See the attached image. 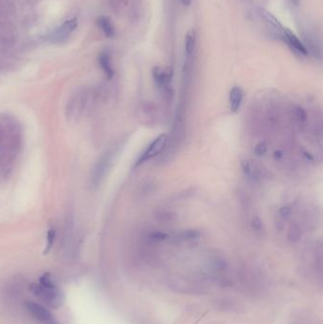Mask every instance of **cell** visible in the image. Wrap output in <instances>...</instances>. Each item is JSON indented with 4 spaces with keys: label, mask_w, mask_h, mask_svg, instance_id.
<instances>
[{
    "label": "cell",
    "mask_w": 323,
    "mask_h": 324,
    "mask_svg": "<svg viewBox=\"0 0 323 324\" xmlns=\"http://www.w3.org/2000/svg\"><path fill=\"white\" fill-rule=\"evenodd\" d=\"M130 0H109L110 8L115 13H121L126 9Z\"/></svg>",
    "instance_id": "obj_15"
},
{
    "label": "cell",
    "mask_w": 323,
    "mask_h": 324,
    "mask_svg": "<svg viewBox=\"0 0 323 324\" xmlns=\"http://www.w3.org/2000/svg\"><path fill=\"white\" fill-rule=\"evenodd\" d=\"M241 166H242L244 173L249 179H251L253 181H257L261 178V170H260L259 166L252 160L245 159L242 161Z\"/></svg>",
    "instance_id": "obj_11"
},
{
    "label": "cell",
    "mask_w": 323,
    "mask_h": 324,
    "mask_svg": "<svg viewBox=\"0 0 323 324\" xmlns=\"http://www.w3.org/2000/svg\"><path fill=\"white\" fill-rule=\"evenodd\" d=\"M180 2H181V4H182L183 6L189 7V6H190L192 0H180Z\"/></svg>",
    "instance_id": "obj_22"
},
{
    "label": "cell",
    "mask_w": 323,
    "mask_h": 324,
    "mask_svg": "<svg viewBox=\"0 0 323 324\" xmlns=\"http://www.w3.org/2000/svg\"><path fill=\"white\" fill-rule=\"evenodd\" d=\"M244 100V91L241 87L234 86L229 92V107L232 112H237Z\"/></svg>",
    "instance_id": "obj_12"
},
{
    "label": "cell",
    "mask_w": 323,
    "mask_h": 324,
    "mask_svg": "<svg viewBox=\"0 0 323 324\" xmlns=\"http://www.w3.org/2000/svg\"><path fill=\"white\" fill-rule=\"evenodd\" d=\"M30 290L36 298L51 308H58L63 304V294L49 274H44L38 284H33L30 286Z\"/></svg>",
    "instance_id": "obj_2"
},
{
    "label": "cell",
    "mask_w": 323,
    "mask_h": 324,
    "mask_svg": "<svg viewBox=\"0 0 323 324\" xmlns=\"http://www.w3.org/2000/svg\"><path fill=\"white\" fill-rule=\"evenodd\" d=\"M267 151V146L265 142H260L256 145L255 149H254V152H255L256 154L258 156H261V155H264L265 153H266Z\"/></svg>",
    "instance_id": "obj_19"
},
{
    "label": "cell",
    "mask_w": 323,
    "mask_h": 324,
    "mask_svg": "<svg viewBox=\"0 0 323 324\" xmlns=\"http://www.w3.org/2000/svg\"><path fill=\"white\" fill-rule=\"evenodd\" d=\"M96 101V92L89 88H82L74 93L68 100L66 109L70 121L76 122L83 119L91 110Z\"/></svg>",
    "instance_id": "obj_1"
},
{
    "label": "cell",
    "mask_w": 323,
    "mask_h": 324,
    "mask_svg": "<svg viewBox=\"0 0 323 324\" xmlns=\"http://www.w3.org/2000/svg\"><path fill=\"white\" fill-rule=\"evenodd\" d=\"M295 116H296V119H297L299 125H305L307 120V114L304 108L297 107Z\"/></svg>",
    "instance_id": "obj_16"
},
{
    "label": "cell",
    "mask_w": 323,
    "mask_h": 324,
    "mask_svg": "<svg viewBox=\"0 0 323 324\" xmlns=\"http://www.w3.org/2000/svg\"><path fill=\"white\" fill-rule=\"evenodd\" d=\"M117 152H118L117 146L110 147L108 150H106L102 153L99 157V159L96 161L90 176L92 187H98L102 183V180L105 178L106 174L108 173L112 166V163L115 159Z\"/></svg>",
    "instance_id": "obj_3"
},
{
    "label": "cell",
    "mask_w": 323,
    "mask_h": 324,
    "mask_svg": "<svg viewBox=\"0 0 323 324\" xmlns=\"http://www.w3.org/2000/svg\"><path fill=\"white\" fill-rule=\"evenodd\" d=\"M280 214H281V216L287 218L290 214H291V210H290V208H288V207H284V208H282L281 210H280Z\"/></svg>",
    "instance_id": "obj_21"
},
{
    "label": "cell",
    "mask_w": 323,
    "mask_h": 324,
    "mask_svg": "<svg viewBox=\"0 0 323 324\" xmlns=\"http://www.w3.org/2000/svg\"><path fill=\"white\" fill-rule=\"evenodd\" d=\"M98 62H99V66L102 68L105 76L108 79H112L114 76V68H113L111 55H110L109 51H102L99 55Z\"/></svg>",
    "instance_id": "obj_9"
},
{
    "label": "cell",
    "mask_w": 323,
    "mask_h": 324,
    "mask_svg": "<svg viewBox=\"0 0 323 324\" xmlns=\"http://www.w3.org/2000/svg\"><path fill=\"white\" fill-rule=\"evenodd\" d=\"M78 28V20L76 18H69L62 25L53 31L51 39L53 42H63L67 40Z\"/></svg>",
    "instance_id": "obj_7"
},
{
    "label": "cell",
    "mask_w": 323,
    "mask_h": 324,
    "mask_svg": "<svg viewBox=\"0 0 323 324\" xmlns=\"http://www.w3.org/2000/svg\"><path fill=\"white\" fill-rule=\"evenodd\" d=\"M197 44V33L194 29H190L185 35L184 48L186 57H192L196 49Z\"/></svg>",
    "instance_id": "obj_13"
},
{
    "label": "cell",
    "mask_w": 323,
    "mask_h": 324,
    "mask_svg": "<svg viewBox=\"0 0 323 324\" xmlns=\"http://www.w3.org/2000/svg\"><path fill=\"white\" fill-rule=\"evenodd\" d=\"M55 236H56V231L54 229H51L48 232L47 235V246H46V249H45V253H48L51 250L54 240H55Z\"/></svg>",
    "instance_id": "obj_17"
},
{
    "label": "cell",
    "mask_w": 323,
    "mask_h": 324,
    "mask_svg": "<svg viewBox=\"0 0 323 324\" xmlns=\"http://www.w3.org/2000/svg\"><path fill=\"white\" fill-rule=\"evenodd\" d=\"M280 39L283 40L288 46L290 50L293 51L295 54L300 55V56H306V55H308L309 51L307 50L304 43H303L301 41V39L288 29L285 28Z\"/></svg>",
    "instance_id": "obj_6"
},
{
    "label": "cell",
    "mask_w": 323,
    "mask_h": 324,
    "mask_svg": "<svg viewBox=\"0 0 323 324\" xmlns=\"http://www.w3.org/2000/svg\"><path fill=\"white\" fill-rule=\"evenodd\" d=\"M290 238L292 241H297L300 238L301 236V232H300V229L298 227H293L290 229Z\"/></svg>",
    "instance_id": "obj_20"
},
{
    "label": "cell",
    "mask_w": 323,
    "mask_h": 324,
    "mask_svg": "<svg viewBox=\"0 0 323 324\" xmlns=\"http://www.w3.org/2000/svg\"><path fill=\"white\" fill-rule=\"evenodd\" d=\"M199 232L196 230H185L180 234V239L183 240H195L199 237Z\"/></svg>",
    "instance_id": "obj_18"
},
{
    "label": "cell",
    "mask_w": 323,
    "mask_h": 324,
    "mask_svg": "<svg viewBox=\"0 0 323 324\" xmlns=\"http://www.w3.org/2000/svg\"><path fill=\"white\" fill-rule=\"evenodd\" d=\"M289 1L294 6H298L299 2H300V0H289Z\"/></svg>",
    "instance_id": "obj_23"
},
{
    "label": "cell",
    "mask_w": 323,
    "mask_h": 324,
    "mask_svg": "<svg viewBox=\"0 0 323 324\" xmlns=\"http://www.w3.org/2000/svg\"><path fill=\"white\" fill-rule=\"evenodd\" d=\"M169 137L166 134H161L157 137H155L153 141L146 147L144 152L141 153L139 158L137 159L136 167L143 164L144 162L152 159L154 156L162 153L168 144Z\"/></svg>",
    "instance_id": "obj_4"
},
{
    "label": "cell",
    "mask_w": 323,
    "mask_h": 324,
    "mask_svg": "<svg viewBox=\"0 0 323 324\" xmlns=\"http://www.w3.org/2000/svg\"><path fill=\"white\" fill-rule=\"evenodd\" d=\"M26 309L34 320L41 324H58L57 321L51 315V312L40 304L34 302H27Z\"/></svg>",
    "instance_id": "obj_5"
},
{
    "label": "cell",
    "mask_w": 323,
    "mask_h": 324,
    "mask_svg": "<svg viewBox=\"0 0 323 324\" xmlns=\"http://www.w3.org/2000/svg\"><path fill=\"white\" fill-rule=\"evenodd\" d=\"M153 78L155 85L164 92L171 88L172 70L170 68L155 67L153 69Z\"/></svg>",
    "instance_id": "obj_8"
},
{
    "label": "cell",
    "mask_w": 323,
    "mask_h": 324,
    "mask_svg": "<svg viewBox=\"0 0 323 324\" xmlns=\"http://www.w3.org/2000/svg\"><path fill=\"white\" fill-rule=\"evenodd\" d=\"M261 16L266 21V23L272 29L275 34L278 35L279 38H281V35L285 30V27L280 23V21L266 10H261Z\"/></svg>",
    "instance_id": "obj_10"
},
{
    "label": "cell",
    "mask_w": 323,
    "mask_h": 324,
    "mask_svg": "<svg viewBox=\"0 0 323 324\" xmlns=\"http://www.w3.org/2000/svg\"><path fill=\"white\" fill-rule=\"evenodd\" d=\"M98 26L101 29L102 34L107 38H113L115 36V28L111 20L107 17H100L98 18Z\"/></svg>",
    "instance_id": "obj_14"
}]
</instances>
